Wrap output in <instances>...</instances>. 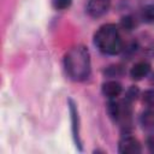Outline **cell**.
I'll return each mask as SVG.
<instances>
[{
    "label": "cell",
    "mask_w": 154,
    "mask_h": 154,
    "mask_svg": "<svg viewBox=\"0 0 154 154\" xmlns=\"http://www.w3.org/2000/svg\"><path fill=\"white\" fill-rule=\"evenodd\" d=\"M141 125L143 130L149 134H154V108H147L141 116Z\"/></svg>",
    "instance_id": "ba28073f"
},
{
    "label": "cell",
    "mask_w": 154,
    "mask_h": 154,
    "mask_svg": "<svg viewBox=\"0 0 154 154\" xmlns=\"http://www.w3.org/2000/svg\"><path fill=\"white\" fill-rule=\"evenodd\" d=\"M142 101L143 103H146L148 107H153L154 106V89H148L143 93L142 95Z\"/></svg>",
    "instance_id": "7c38bea8"
},
{
    "label": "cell",
    "mask_w": 154,
    "mask_h": 154,
    "mask_svg": "<svg viewBox=\"0 0 154 154\" xmlns=\"http://www.w3.org/2000/svg\"><path fill=\"white\" fill-rule=\"evenodd\" d=\"M147 147L150 153H154V134H150V136L147 137Z\"/></svg>",
    "instance_id": "9a60e30c"
},
{
    "label": "cell",
    "mask_w": 154,
    "mask_h": 154,
    "mask_svg": "<svg viewBox=\"0 0 154 154\" xmlns=\"http://www.w3.org/2000/svg\"><path fill=\"white\" fill-rule=\"evenodd\" d=\"M64 67L70 79L75 82H83L88 79L91 73L89 49L83 45L71 47L64 57Z\"/></svg>",
    "instance_id": "6da1fadb"
},
{
    "label": "cell",
    "mask_w": 154,
    "mask_h": 154,
    "mask_svg": "<svg viewBox=\"0 0 154 154\" xmlns=\"http://www.w3.org/2000/svg\"><path fill=\"white\" fill-rule=\"evenodd\" d=\"M149 72H150V64H149L148 61L142 60V61L136 63V64L131 67V70H130V76H131V78L135 79V81H141V79H143L144 77H147Z\"/></svg>",
    "instance_id": "8992f818"
},
{
    "label": "cell",
    "mask_w": 154,
    "mask_h": 154,
    "mask_svg": "<svg viewBox=\"0 0 154 154\" xmlns=\"http://www.w3.org/2000/svg\"><path fill=\"white\" fill-rule=\"evenodd\" d=\"M142 152L140 141L130 134H124L118 142V153L120 154H138Z\"/></svg>",
    "instance_id": "277c9868"
},
{
    "label": "cell",
    "mask_w": 154,
    "mask_h": 154,
    "mask_svg": "<svg viewBox=\"0 0 154 154\" xmlns=\"http://www.w3.org/2000/svg\"><path fill=\"white\" fill-rule=\"evenodd\" d=\"M142 19L147 23H152L154 22V4H149L146 5L142 8Z\"/></svg>",
    "instance_id": "30bf717a"
},
{
    "label": "cell",
    "mask_w": 154,
    "mask_h": 154,
    "mask_svg": "<svg viewBox=\"0 0 154 154\" xmlns=\"http://www.w3.org/2000/svg\"><path fill=\"white\" fill-rule=\"evenodd\" d=\"M111 6V0H89L87 4V12L93 18L105 16Z\"/></svg>",
    "instance_id": "5b68a950"
},
{
    "label": "cell",
    "mask_w": 154,
    "mask_h": 154,
    "mask_svg": "<svg viewBox=\"0 0 154 154\" xmlns=\"http://www.w3.org/2000/svg\"><path fill=\"white\" fill-rule=\"evenodd\" d=\"M69 111H70V118H71V130H72V137L75 141L76 147L78 150H82V140H81V123H79V116L78 109L72 99H69Z\"/></svg>",
    "instance_id": "3957f363"
},
{
    "label": "cell",
    "mask_w": 154,
    "mask_h": 154,
    "mask_svg": "<svg viewBox=\"0 0 154 154\" xmlns=\"http://www.w3.org/2000/svg\"><path fill=\"white\" fill-rule=\"evenodd\" d=\"M107 112L109 114V117L114 120H118L119 118V113H120V103L117 102L114 99H108L107 102Z\"/></svg>",
    "instance_id": "9c48e42d"
},
{
    "label": "cell",
    "mask_w": 154,
    "mask_h": 154,
    "mask_svg": "<svg viewBox=\"0 0 154 154\" xmlns=\"http://www.w3.org/2000/svg\"><path fill=\"white\" fill-rule=\"evenodd\" d=\"M94 43L97 49L107 55H116L123 51V40L119 29L114 24L101 25L94 35Z\"/></svg>",
    "instance_id": "7a4b0ae2"
},
{
    "label": "cell",
    "mask_w": 154,
    "mask_h": 154,
    "mask_svg": "<svg viewBox=\"0 0 154 154\" xmlns=\"http://www.w3.org/2000/svg\"><path fill=\"white\" fill-rule=\"evenodd\" d=\"M134 25H135V22H134V19H132V17L125 16V17L122 18V26H123V29L130 31V30L134 29Z\"/></svg>",
    "instance_id": "5bb4252c"
},
{
    "label": "cell",
    "mask_w": 154,
    "mask_h": 154,
    "mask_svg": "<svg viewBox=\"0 0 154 154\" xmlns=\"http://www.w3.org/2000/svg\"><path fill=\"white\" fill-rule=\"evenodd\" d=\"M123 91V87L118 81L111 79L102 84V94L108 99L118 97Z\"/></svg>",
    "instance_id": "52a82bcc"
},
{
    "label": "cell",
    "mask_w": 154,
    "mask_h": 154,
    "mask_svg": "<svg viewBox=\"0 0 154 154\" xmlns=\"http://www.w3.org/2000/svg\"><path fill=\"white\" fill-rule=\"evenodd\" d=\"M138 95H140V90H138V88L135 87V85H132V87H130V88L126 90L124 100L128 101V102H130V103H132V101H135V100L137 99Z\"/></svg>",
    "instance_id": "8fae6325"
},
{
    "label": "cell",
    "mask_w": 154,
    "mask_h": 154,
    "mask_svg": "<svg viewBox=\"0 0 154 154\" xmlns=\"http://www.w3.org/2000/svg\"><path fill=\"white\" fill-rule=\"evenodd\" d=\"M52 5H53V7L55 10L63 11V10L69 8L72 5V0H53L52 1Z\"/></svg>",
    "instance_id": "4fadbf2b"
}]
</instances>
